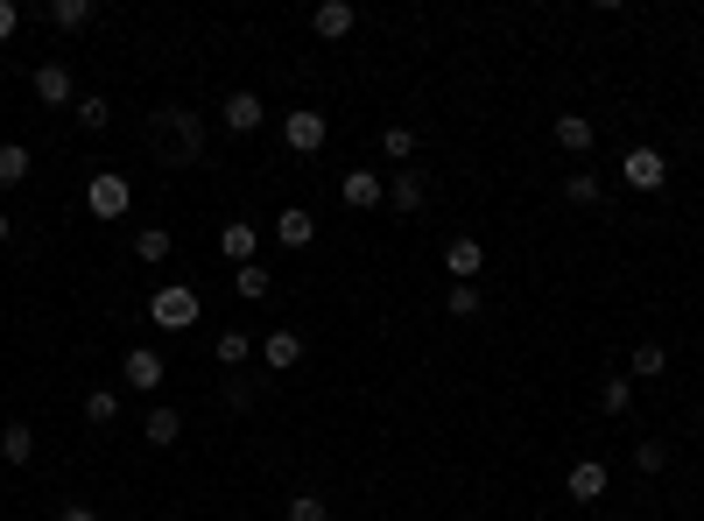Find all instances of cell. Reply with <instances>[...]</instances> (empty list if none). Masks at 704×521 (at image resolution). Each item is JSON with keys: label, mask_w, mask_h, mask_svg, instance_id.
Returning a JSON list of instances; mask_svg holds the SVG:
<instances>
[{"label": "cell", "mask_w": 704, "mask_h": 521, "mask_svg": "<svg viewBox=\"0 0 704 521\" xmlns=\"http://www.w3.org/2000/svg\"><path fill=\"white\" fill-rule=\"evenodd\" d=\"M78 127H85V134H106V127H113V106L99 100V92H85V100H78Z\"/></svg>", "instance_id": "4dcf8cb0"}, {"label": "cell", "mask_w": 704, "mask_h": 521, "mask_svg": "<svg viewBox=\"0 0 704 521\" xmlns=\"http://www.w3.org/2000/svg\"><path fill=\"white\" fill-rule=\"evenodd\" d=\"M0 240H8V211H0Z\"/></svg>", "instance_id": "d590c367"}, {"label": "cell", "mask_w": 704, "mask_h": 521, "mask_svg": "<svg viewBox=\"0 0 704 521\" xmlns=\"http://www.w3.org/2000/svg\"><path fill=\"white\" fill-rule=\"evenodd\" d=\"M56 521H99V508H78V500H71V508L56 514Z\"/></svg>", "instance_id": "e575fe53"}, {"label": "cell", "mask_w": 704, "mask_h": 521, "mask_svg": "<svg viewBox=\"0 0 704 521\" xmlns=\"http://www.w3.org/2000/svg\"><path fill=\"white\" fill-rule=\"evenodd\" d=\"M120 374H127V388H135V395H156V388H162V374H169V366H162V353H156V345H127V360H120Z\"/></svg>", "instance_id": "52a82bcc"}, {"label": "cell", "mask_w": 704, "mask_h": 521, "mask_svg": "<svg viewBox=\"0 0 704 521\" xmlns=\"http://www.w3.org/2000/svg\"><path fill=\"white\" fill-rule=\"evenodd\" d=\"M219 121H225V127H233V134H254L261 121H269V106H261V100H254V92H233V100H225V106H219Z\"/></svg>", "instance_id": "30bf717a"}, {"label": "cell", "mask_w": 704, "mask_h": 521, "mask_svg": "<svg viewBox=\"0 0 704 521\" xmlns=\"http://www.w3.org/2000/svg\"><path fill=\"white\" fill-rule=\"evenodd\" d=\"M480 303H486L480 282H451V289H444V311H451V317H480Z\"/></svg>", "instance_id": "7402d4cb"}, {"label": "cell", "mask_w": 704, "mask_h": 521, "mask_svg": "<svg viewBox=\"0 0 704 521\" xmlns=\"http://www.w3.org/2000/svg\"><path fill=\"white\" fill-rule=\"evenodd\" d=\"M423 198H430V190H423L416 169H395V177H388V205L395 211H423Z\"/></svg>", "instance_id": "e0dca14e"}, {"label": "cell", "mask_w": 704, "mask_h": 521, "mask_svg": "<svg viewBox=\"0 0 704 521\" xmlns=\"http://www.w3.org/2000/svg\"><path fill=\"white\" fill-rule=\"evenodd\" d=\"M444 268H451V282H480L486 275V247L472 240V233H459V240L444 247Z\"/></svg>", "instance_id": "9c48e42d"}, {"label": "cell", "mask_w": 704, "mask_h": 521, "mask_svg": "<svg viewBox=\"0 0 704 521\" xmlns=\"http://www.w3.org/2000/svg\"><path fill=\"white\" fill-rule=\"evenodd\" d=\"M634 466H641V472H662V466H670V444H641Z\"/></svg>", "instance_id": "d6a6232c"}, {"label": "cell", "mask_w": 704, "mask_h": 521, "mask_svg": "<svg viewBox=\"0 0 704 521\" xmlns=\"http://www.w3.org/2000/svg\"><path fill=\"white\" fill-rule=\"evenodd\" d=\"M275 240H282V247H290V254H296V247H311V240H317V219H311V211H303V205H290V211H282V219H275Z\"/></svg>", "instance_id": "9a60e30c"}, {"label": "cell", "mask_w": 704, "mask_h": 521, "mask_svg": "<svg viewBox=\"0 0 704 521\" xmlns=\"http://www.w3.org/2000/svg\"><path fill=\"white\" fill-rule=\"evenodd\" d=\"M198 311H204V303H198V289H190V282H162L156 296H148V317H156L162 332H190Z\"/></svg>", "instance_id": "7a4b0ae2"}, {"label": "cell", "mask_w": 704, "mask_h": 521, "mask_svg": "<svg viewBox=\"0 0 704 521\" xmlns=\"http://www.w3.org/2000/svg\"><path fill=\"white\" fill-rule=\"evenodd\" d=\"M35 100L43 106H71V64H35Z\"/></svg>", "instance_id": "8fae6325"}, {"label": "cell", "mask_w": 704, "mask_h": 521, "mask_svg": "<svg viewBox=\"0 0 704 521\" xmlns=\"http://www.w3.org/2000/svg\"><path fill=\"white\" fill-rule=\"evenodd\" d=\"M233 289H240L246 303H269V296H275V275H269V268H261V261H246L240 275H233Z\"/></svg>", "instance_id": "ffe728a7"}, {"label": "cell", "mask_w": 704, "mask_h": 521, "mask_svg": "<svg viewBox=\"0 0 704 521\" xmlns=\"http://www.w3.org/2000/svg\"><path fill=\"white\" fill-rule=\"evenodd\" d=\"M332 508H325V500H317V493H296L290 500V521H325Z\"/></svg>", "instance_id": "1f68e13d"}, {"label": "cell", "mask_w": 704, "mask_h": 521, "mask_svg": "<svg viewBox=\"0 0 704 521\" xmlns=\"http://www.w3.org/2000/svg\"><path fill=\"white\" fill-rule=\"evenodd\" d=\"M254 353L269 360L275 374H290V366L303 360V338H296V332H261V345H254Z\"/></svg>", "instance_id": "4fadbf2b"}, {"label": "cell", "mask_w": 704, "mask_h": 521, "mask_svg": "<svg viewBox=\"0 0 704 521\" xmlns=\"http://www.w3.org/2000/svg\"><path fill=\"white\" fill-rule=\"evenodd\" d=\"M599 409H606V416H627V409H634V381H627V374H613V381L599 388Z\"/></svg>", "instance_id": "cb8c5ba5"}, {"label": "cell", "mask_w": 704, "mask_h": 521, "mask_svg": "<svg viewBox=\"0 0 704 521\" xmlns=\"http://www.w3.org/2000/svg\"><path fill=\"white\" fill-rule=\"evenodd\" d=\"M127 205H135V184H127L120 169H92V184H85L92 219H127Z\"/></svg>", "instance_id": "277c9868"}, {"label": "cell", "mask_w": 704, "mask_h": 521, "mask_svg": "<svg viewBox=\"0 0 704 521\" xmlns=\"http://www.w3.org/2000/svg\"><path fill=\"white\" fill-rule=\"evenodd\" d=\"M14 35H22V8H14V0H0V43H14Z\"/></svg>", "instance_id": "836d02e7"}, {"label": "cell", "mask_w": 704, "mask_h": 521, "mask_svg": "<svg viewBox=\"0 0 704 521\" xmlns=\"http://www.w3.org/2000/svg\"><path fill=\"white\" fill-rule=\"evenodd\" d=\"M22 177H29V148L22 142H0V190L22 184Z\"/></svg>", "instance_id": "484cf974"}, {"label": "cell", "mask_w": 704, "mask_h": 521, "mask_svg": "<svg viewBox=\"0 0 704 521\" xmlns=\"http://www.w3.org/2000/svg\"><path fill=\"white\" fill-rule=\"evenodd\" d=\"M169 247H177V240H169L162 226H141V233H135V261L156 268V261H169Z\"/></svg>", "instance_id": "44dd1931"}, {"label": "cell", "mask_w": 704, "mask_h": 521, "mask_svg": "<svg viewBox=\"0 0 704 521\" xmlns=\"http://www.w3.org/2000/svg\"><path fill=\"white\" fill-rule=\"evenodd\" d=\"M557 148H570V156H592V121H585V113H557Z\"/></svg>", "instance_id": "2e32d148"}, {"label": "cell", "mask_w": 704, "mask_h": 521, "mask_svg": "<svg viewBox=\"0 0 704 521\" xmlns=\"http://www.w3.org/2000/svg\"><path fill=\"white\" fill-rule=\"evenodd\" d=\"M156 142H162L169 163H198V156H204V121H198V113H177V106H169V113H156Z\"/></svg>", "instance_id": "6da1fadb"}, {"label": "cell", "mask_w": 704, "mask_h": 521, "mask_svg": "<svg viewBox=\"0 0 704 521\" xmlns=\"http://www.w3.org/2000/svg\"><path fill=\"white\" fill-rule=\"evenodd\" d=\"M141 437L162 451V444H177V437H183V416H177V409H148V416H141Z\"/></svg>", "instance_id": "ac0fdd59"}, {"label": "cell", "mask_w": 704, "mask_h": 521, "mask_svg": "<svg viewBox=\"0 0 704 521\" xmlns=\"http://www.w3.org/2000/svg\"><path fill=\"white\" fill-rule=\"evenodd\" d=\"M50 22L64 29V35H71V29H85V22H92V0H50Z\"/></svg>", "instance_id": "4316f807"}, {"label": "cell", "mask_w": 704, "mask_h": 521, "mask_svg": "<svg viewBox=\"0 0 704 521\" xmlns=\"http://www.w3.org/2000/svg\"><path fill=\"white\" fill-rule=\"evenodd\" d=\"M353 22H359V14H353V0H325V8L311 14V29L325 35V43H338V35H353Z\"/></svg>", "instance_id": "5bb4252c"}, {"label": "cell", "mask_w": 704, "mask_h": 521, "mask_svg": "<svg viewBox=\"0 0 704 521\" xmlns=\"http://www.w3.org/2000/svg\"><path fill=\"white\" fill-rule=\"evenodd\" d=\"M0 458H8V466H29V458H35V430H29V423H8V430H0Z\"/></svg>", "instance_id": "d6986e66"}, {"label": "cell", "mask_w": 704, "mask_h": 521, "mask_svg": "<svg viewBox=\"0 0 704 521\" xmlns=\"http://www.w3.org/2000/svg\"><path fill=\"white\" fill-rule=\"evenodd\" d=\"M254 247H261V233H254V226H246V219L219 226V254L233 261V268H246V261H254Z\"/></svg>", "instance_id": "7c38bea8"}, {"label": "cell", "mask_w": 704, "mask_h": 521, "mask_svg": "<svg viewBox=\"0 0 704 521\" xmlns=\"http://www.w3.org/2000/svg\"><path fill=\"white\" fill-rule=\"evenodd\" d=\"M380 156H388V163H409V156H416V127L395 121L388 134H380Z\"/></svg>", "instance_id": "f546056e"}, {"label": "cell", "mask_w": 704, "mask_h": 521, "mask_svg": "<svg viewBox=\"0 0 704 521\" xmlns=\"http://www.w3.org/2000/svg\"><path fill=\"white\" fill-rule=\"evenodd\" d=\"M212 353H219V366H246V360H254V338H246V332H219Z\"/></svg>", "instance_id": "83f0119b"}, {"label": "cell", "mask_w": 704, "mask_h": 521, "mask_svg": "<svg viewBox=\"0 0 704 521\" xmlns=\"http://www.w3.org/2000/svg\"><path fill=\"white\" fill-rule=\"evenodd\" d=\"M606 487H613L606 458H578V466L564 472V493H570V500H606Z\"/></svg>", "instance_id": "ba28073f"}, {"label": "cell", "mask_w": 704, "mask_h": 521, "mask_svg": "<svg viewBox=\"0 0 704 521\" xmlns=\"http://www.w3.org/2000/svg\"><path fill=\"white\" fill-rule=\"evenodd\" d=\"M113 416H120V395H113V388H85V423H99V430H106Z\"/></svg>", "instance_id": "f1b7e54d"}, {"label": "cell", "mask_w": 704, "mask_h": 521, "mask_svg": "<svg viewBox=\"0 0 704 521\" xmlns=\"http://www.w3.org/2000/svg\"><path fill=\"white\" fill-rule=\"evenodd\" d=\"M325 142H332V113H311V106L282 113V148L290 156H325Z\"/></svg>", "instance_id": "3957f363"}, {"label": "cell", "mask_w": 704, "mask_h": 521, "mask_svg": "<svg viewBox=\"0 0 704 521\" xmlns=\"http://www.w3.org/2000/svg\"><path fill=\"white\" fill-rule=\"evenodd\" d=\"M338 198H346V211H380L388 205V177H380V169H346V177H338Z\"/></svg>", "instance_id": "8992f818"}, {"label": "cell", "mask_w": 704, "mask_h": 521, "mask_svg": "<svg viewBox=\"0 0 704 521\" xmlns=\"http://www.w3.org/2000/svg\"><path fill=\"white\" fill-rule=\"evenodd\" d=\"M564 198H570V205H599L606 184L592 177V169H570V177H564Z\"/></svg>", "instance_id": "603a6c76"}, {"label": "cell", "mask_w": 704, "mask_h": 521, "mask_svg": "<svg viewBox=\"0 0 704 521\" xmlns=\"http://www.w3.org/2000/svg\"><path fill=\"white\" fill-rule=\"evenodd\" d=\"M662 366H670V353H662L655 338H641L634 345V381H662Z\"/></svg>", "instance_id": "d4e9b609"}, {"label": "cell", "mask_w": 704, "mask_h": 521, "mask_svg": "<svg viewBox=\"0 0 704 521\" xmlns=\"http://www.w3.org/2000/svg\"><path fill=\"white\" fill-rule=\"evenodd\" d=\"M620 184L627 190H662V184H670V156H662V148H627V156H620Z\"/></svg>", "instance_id": "5b68a950"}]
</instances>
